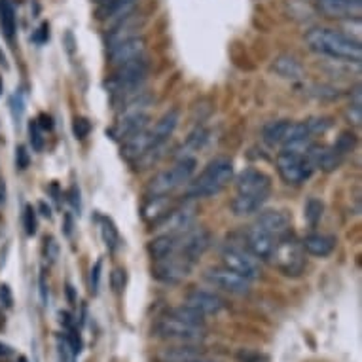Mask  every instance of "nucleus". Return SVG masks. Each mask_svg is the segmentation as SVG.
<instances>
[{"label":"nucleus","mask_w":362,"mask_h":362,"mask_svg":"<svg viewBox=\"0 0 362 362\" xmlns=\"http://www.w3.org/2000/svg\"><path fill=\"white\" fill-rule=\"evenodd\" d=\"M0 27L4 30L8 40H12L18 29V18H16V8L12 0H0Z\"/></svg>","instance_id":"obj_27"},{"label":"nucleus","mask_w":362,"mask_h":362,"mask_svg":"<svg viewBox=\"0 0 362 362\" xmlns=\"http://www.w3.org/2000/svg\"><path fill=\"white\" fill-rule=\"evenodd\" d=\"M238 362H262V355L258 351H252V349H239L238 355H235Z\"/></svg>","instance_id":"obj_41"},{"label":"nucleus","mask_w":362,"mask_h":362,"mask_svg":"<svg viewBox=\"0 0 362 362\" xmlns=\"http://www.w3.org/2000/svg\"><path fill=\"white\" fill-rule=\"evenodd\" d=\"M48 38H49V27H48V23L42 25L40 29H38L35 33V36H33V40L38 42V44H44V42L48 40Z\"/></svg>","instance_id":"obj_48"},{"label":"nucleus","mask_w":362,"mask_h":362,"mask_svg":"<svg viewBox=\"0 0 362 362\" xmlns=\"http://www.w3.org/2000/svg\"><path fill=\"white\" fill-rule=\"evenodd\" d=\"M171 317H175V319H178V321L182 322H188V325H194V327H203L205 328V315L199 313V311H196V309L188 308V305H180V308H175L171 309L169 313Z\"/></svg>","instance_id":"obj_30"},{"label":"nucleus","mask_w":362,"mask_h":362,"mask_svg":"<svg viewBox=\"0 0 362 362\" xmlns=\"http://www.w3.org/2000/svg\"><path fill=\"white\" fill-rule=\"evenodd\" d=\"M29 135H30V144H33V150H36V152H42V150H44V137H42V129L38 127V124H36V119L35 122H30Z\"/></svg>","instance_id":"obj_37"},{"label":"nucleus","mask_w":362,"mask_h":362,"mask_svg":"<svg viewBox=\"0 0 362 362\" xmlns=\"http://www.w3.org/2000/svg\"><path fill=\"white\" fill-rule=\"evenodd\" d=\"M305 42L313 52L332 59L347 61L358 65L362 61V48L361 42H355L347 38L341 30L334 29H311L305 35Z\"/></svg>","instance_id":"obj_1"},{"label":"nucleus","mask_w":362,"mask_h":362,"mask_svg":"<svg viewBox=\"0 0 362 362\" xmlns=\"http://www.w3.org/2000/svg\"><path fill=\"white\" fill-rule=\"evenodd\" d=\"M0 302L4 303V305H8V308H12L13 305L12 292H10V286L8 285L0 286Z\"/></svg>","instance_id":"obj_47"},{"label":"nucleus","mask_w":362,"mask_h":362,"mask_svg":"<svg viewBox=\"0 0 362 362\" xmlns=\"http://www.w3.org/2000/svg\"><path fill=\"white\" fill-rule=\"evenodd\" d=\"M190 362H211V361H202V358H196V361H190Z\"/></svg>","instance_id":"obj_58"},{"label":"nucleus","mask_w":362,"mask_h":362,"mask_svg":"<svg viewBox=\"0 0 362 362\" xmlns=\"http://www.w3.org/2000/svg\"><path fill=\"white\" fill-rule=\"evenodd\" d=\"M203 277H205L209 285L216 286L220 291L230 292V294H235V296H245L250 291V281H247L241 275L233 274L228 267H224V269H218V267L207 269Z\"/></svg>","instance_id":"obj_12"},{"label":"nucleus","mask_w":362,"mask_h":362,"mask_svg":"<svg viewBox=\"0 0 362 362\" xmlns=\"http://www.w3.org/2000/svg\"><path fill=\"white\" fill-rule=\"evenodd\" d=\"M269 260L283 275H286V277H298L305 269V250H303L302 243L292 233L286 232L285 235H281L277 239Z\"/></svg>","instance_id":"obj_4"},{"label":"nucleus","mask_w":362,"mask_h":362,"mask_svg":"<svg viewBox=\"0 0 362 362\" xmlns=\"http://www.w3.org/2000/svg\"><path fill=\"white\" fill-rule=\"evenodd\" d=\"M303 250L311 256H319V258H325L334 250L336 247V241L330 235H322V233H311L302 241Z\"/></svg>","instance_id":"obj_24"},{"label":"nucleus","mask_w":362,"mask_h":362,"mask_svg":"<svg viewBox=\"0 0 362 362\" xmlns=\"http://www.w3.org/2000/svg\"><path fill=\"white\" fill-rule=\"evenodd\" d=\"M36 124H38V127H40L42 131L54 129V122H52V118H49L48 114H40V116H38V119H36Z\"/></svg>","instance_id":"obj_49"},{"label":"nucleus","mask_w":362,"mask_h":362,"mask_svg":"<svg viewBox=\"0 0 362 362\" xmlns=\"http://www.w3.org/2000/svg\"><path fill=\"white\" fill-rule=\"evenodd\" d=\"M148 59L141 55L137 59H131L124 65L116 66V71L112 72V76L108 78L107 88L112 91V93H119V91H125V89L139 88L143 80L148 74Z\"/></svg>","instance_id":"obj_5"},{"label":"nucleus","mask_w":362,"mask_h":362,"mask_svg":"<svg viewBox=\"0 0 362 362\" xmlns=\"http://www.w3.org/2000/svg\"><path fill=\"white\" fill-rule=\"evenodd\" d=\"M10 103H12V112L13 118H16V124H19L18 119H21V116H23V97H21V93H16Z\"/></svg>","instance_id":"obj_42"},{"label":"nucleus","mask_w":362,"mask_h":362,"mask_svg":"<svg viewBox=\"0 0 362 362\" xmlns=\"http://www.w3.org/2000/svg\"><path fill=\"white\" fill-rule=\"evenodd\" d=\"M274 71L285 80H302L303 66L291 55H279L274 63Z\"/></svg>","instance_id":"obj_25"},{"label":"nucleus","mask_w":362,"mask_h":362,"mask_svg":"<svg viewBox=\"0 0 362 362\" xmlns=\"http://www.w3.org/2000/svg\"><path fill=\"white\" fill-rule=\"evenodd\" d=\"M197 161L196 158H180L173 167L165 169V171L158 173L152 180L148 182L146 188V196L148 197H163L169 196L171 192L186 185L192 178V175L196 173Z\"/></svg>","instance_id":"obj_3"},{"label":"nucleus","mask_w":362,"mask_h":362,"mask_svg":"<svg viewBox=\"0 0 362 362\" xmlns=\"http://www.w3.org/2000/svg\"><path fill=\"white\" fill-rule=\"evenodd\" d=\"M171 209L167 207L165 196L163 197H148V205L144 207V218L156 224V222H160L167 213H169Z\"/></svg>","instance_id":"obj_31"},{"label":"nucleus","mask_w":362,"mask_h":362,"mask_svg":"<svg viewBox=\"0 0 362 362\" xmlns=\"http://www.w3.org/2000/svg\"><path fill=\"white\" fill-rule=\"evenodd\" d=\"M144 49H146V40L143 36H133L129 40L119 42L118 46L108 49V61L114 66L124 65L127 61L137 59V57L144 55Z\"/></svg>","instance_id":"obj_16"},{"label":"nucleus","mask_w":362,"mask_h":362,"mask_svg":"<svg viewBox=\"0 0 362 362\" xmlns=\"http://www.w3.org/2000/svg\"><path fill=\"white\" fill-rule=\"evenodd\" d=\"M59 317H61V322H63V325L66 327V330H69L71 327H74V322H72V317L66 313V311H61Z\"/></svg>","instance_id":"obj_53"},{"label":"nucleus","mask_w":362,"mask_h":362,"mask_svg":"<svg viewBox=\"0 0 362 362\" xmlns=\"http://www.w3.org/2000/svg\"><path fill=\"white\" fill-rule=\"evenodd\" d=\"M319 12L327 18L334 19H353L361 18L362 2L361 0H315Z\"/></svg>","instance_id":"obj_15"},{"label":"nucleus","mask_w":362,"mask_h":362,"mask_svg":"<svg viewBox=\"0 0 362 362\" xmlns=\"http://www.w3.org/2000/svg\"><path fill=\"white\" fill-rule=\"evenodd\" d=\"M23 226H25V232H27V235H35L38 224H36V211L33 209V205H27V207H25Z\"/></svg>","instance_id":"obj_36"},{"label":"nucleus","mask_w":362,"mask_h":362,"mask_svg":"<svg viewBox=\"0 0 362 362\" xmlns=\"http://www.w3.org/2000/svg\"><path fill=\"white\" fill-rule=\"evenodd\" d=\"M222 262L224 266L233 272V274L241 275L247 281H255L260 277V264H258V258L250 255L249 250L243 249V247H238V245H228L224 250H222Z\"/></svg>","instance_id":"obj_7"},{"label":"nucleus","mask_w":362,"mask_h":362,"mask_svg":"<svg viewBox=\"0 0 362 362\" xmlns=\"http://www.w3.org/2000/svg\"><path fill=\"white\" fill-rule=\"evenodd\" d=\"M292 122H286V119H279V122H272V124L264 125V141H266L269 146H275V144H283L291 133Z\"/></svg>","instance_id":"obj_26"},{"label":"nucleus","mask_w":362,"mask_h":362,"mask_svg":"<svg viewBox=\"0 0 362 362\" xmlns=\"http://www.w3.org/2000/svg\"><path fill=\"white\" fill-rule=\"evenodd\" d=\"M69 202H71V205L78 211V214H80V192H78V188L74 186L71 190V196H69Z\"/></svg>","instance_id":"obj_51"},{"label":"nucleus","mask_w":362,"mask_h":362,"mask_svg":"<svg viewBox=\"0 0 362 362\" xmlns=\"http://www.w3.org/2000/svg\"><path fill=\"white\" fill-rule=\"evenodd\" d=\"M19 362H27V358H25V356H21V358H19Z\"/></svg>","instance_id":"obj_60"},{"label":"nucleus","mask_w":362,"mask_h":362,"mask_svg":"<svg viewBox=\"0 0 362 362\" xmlns=\"http://www.w3.org/2000/svg\"><path fill=\"white\" fill-rule=\"evenodd\" d=\"M349 124L353 125H361L362 124V107H356V105H349L347 112H345Z\"/></svg>","instance_id":"obj_43"},{"label":"nucleus","mask_w":362,"mask_h":362,"mask_svg":"<svg viewBox=\"0 0 362 362\" xmlns=\"http://www.w3.org/2000/svg\"><path fill=\"white\" fill-rule=\"evenodd\" d=\"M16 163H18V167L21 171L29 167V152H27L25 146H18V148H16Z\"/></svg>","instance_id":"obj_44"},{"label":"nucleus","mask_w":362,"mask_h":362,"mask_svg":"<svg viewBox=\"0 0 362 362\" xmlns=\"http://www.w3.org/2000/svg\"><path fill=\"white\" fill-rule=\"evenodd\" d=\"M141 25H143V19L139 18L135 12L127 13L125 18L116 21L112 29L108 30V36H107L108 49L114 48V46H118L119 42L129 40V38H133V36H139Z\"/></svg>","instance_id":"obj_17"},{"label":"nucleus","mask_w":362,"mask_h":362,"mask_svg":"<svg viewBox=\"0 0 362 362\" xmlns=\"http://www.w3.org/2000/svg\"><path fill=\"white\" fill-rule=\"evenodd\" d=\"M186 305L196 309V311H199L203 315H216L226 308V302L220 296L213 294V292L192 291L186 296Z\"/></svg>","instance_id":"obj_19"},{"label":"nucleus","mask_w":362,"mask_h":362,"mask_svg":"<svg viewBox=\"0 0 362 362\" xmlns=\"http://www.w3.org/2000/svg\"><path fill=\"white\" fill-rule=\"evenodd\" d=\"M233 165L228 158H214L207 163V167L199 173V177L190 182L186 196L188 199H202V197L216 196L232 182Z\"/></svg>","instance_id":"obj_2"},{"label":"nucleus","mask_w":362,"mask_h":362,"mask_svg":"<svg viewBox=\"0 0 362 362\" xmlns=\"http://www.w3.org/2000/svg\"><path fill=\"white\" fill-rule=\"evenodd\" d=\"M66 294H69V300H71V303H74V292H72V286L71 285L66 286Z\"/></svg>","instance_id":"obj_56"},{"label":"nucleus","mask_w":362,"mask_h":362,"mask_svg":"<svg viewBox=\"0 0 362 362\" xmlns=\"http://www.w3.org/2000/svg\"><path fill=\"white\" fill-rule=\"evenodd\" d=\"M66 345H69V349H71L72 356H78L82 353V338H80V332H78L76 328L71 327L69 328V334H66Z\"/></svg>","instance_id":"obj_35"},{"label":"nucleus","mask_w":362,"mask_h":362,"mask_svg":"<svg viewBox=\"0 0 362 362\" xmlns=\"http://www.w3.org/2000/svg\"><path fill=\"white\" fill-rule=\"evenodd\" d=\"M322 213H325V203L317 197H309L308 203H305V209H303V216L311 226H317L321 222Z\"/></svg>","instance_id":"obj_33"},{"label":"nucleus","mask_w":362,"mask_h":362,"mask_svg":"<svg viewBox=\"0 0 362 362\" xmlns=\"http://www.w3.org/2000/svg\"><path fill=\"white\" fill-rule=\"evenodd\" d=\"M93 2H95L97 6H99V4H103V2H108V0H93Z\"/></svg>","instance_id":"obj_57"},{"label":"nucleus","mask_w":362,"mask_h":362,"mask_svg":"<svg viewBox=\"0 0 362 362\" xmlns=\"http://www.w3.org/2000/svg\"><path fill=\"white\" fill-rule=\"evenodd\" d=\"M40 209L42 214H44L46 218H52V211H49V207H46V203H40Z\"/></svg>","instance_id":"obj_54"},{"label":"nucleus","mask_w":362,"mask_h":362,"mask_svg":"<svg viewBox=\"0 0 362 362\" xmlns=\"http://www.w3.org/2000/svg\"><path fill=\"white\" fill-rule=\"evenodd\" d=\"M305 125H308V129L311 135H317V133H325V131L330 127V119H325V118H311L305 122Z\"/></svg>","instance_id":"obj_39"},{"label":"nucleus","mask_w":362,"mask_h":362,"mask_svg":"<svg viewBox=\"0 0 362 362\" xmlns=\"http://www.w3.org/2000/svg\"><path fill=\"white\" fill-rule=\"evenodd\" d=\"M99 224H101V235L105 239V243L110 250H116L119 245V233H118V228L114 226V222L107 216H101L99 218Z\"/></svg>","instance_id":"obj_32"},{"label":"nucleus","mask_w":362,"mask_h":362,"mask_svg":"<svg viewBox=\"0 0 362 362\" xmlns=\"http://www.w3.org/2000/svg\"><path fill=\"white\" fill-rule=\"evenodd\" d=\"M178 125V110H169L161 116L156 125L150 131V137H152V144H154V148H160L161 144L169 141L175 129H177Z\"/></svg>","instance_id":"obj_22"},{"label":"nucleus","mask_w":362,"mask_h":362,"mask_svg":"<svg viewBox=\"0 0 362 362\" xmlns=\"http://www.w3.org/2000/svg\"><path fill=\"white\" fill-rule=\"evenodd\" d=\"M275 235H272L266 230H262L260 226H249V230L245 232V245H247V250L255 258H260V260H269V256L274 252L275 243H277Z\"/></svg>","instance_id":"obj_14"},{"label":"nucleus","mask_w":362,"mask_h":362,"mask_svg":"<svg viewBox=\"0 0 362 362\" xmlns=\"http://www.w3.org/2000/svg\"><path fill=\"white\" fill-rule=\"evenodd\" d=\"M196 213L197 209L194 203H185L180 207L171 209L160 222H156L154 228L161 230L163 233H182L194 226Z\"/></svg>","instance_id":"obj_13"},{"label":"nucleus","mask_w":362,"mask_h":362,"mask_svg":"<svg viewBox=\"0 0 362 362\" xmlns=\"http://www.w3.org/2000/svg\"><path fill=\"white\" fill-rule=\"evenodd\" d=\"M154 148V144H152V137H150V131L144 129L137 135H133L127 141H124V146H122V156H124L125 160L135 161L141 160L146 152Z\"/></svg>","instance_id":"obj_21"},{"label":"nucleus","mask_w":362,"mask_h":362,"mask_svg":"<svg viewBox=\"0 0 362 362\" xmlns=\"http://www.w3.org/2000/svg\"><path fill=\"white\" fill-rule=\"evenodd\" d=\"M235 188H238L239 196L255 197V199L266 203L269 192H272V178L258 169H245L235 180Z\"/></svg>","instance_id":"obj_11"},{"label":"nucleus","mask_w":362,"mask_h":362,"mask_svg":"<svg viewBox=\"0 0 362 362\" xmlns=\"http://www.w3.org/2000/svg\"><path fill=\"white\" fill-rule=\"evenodd\" d=\"M256 226H260L262 230H266L275 238L285 235L291 230V216L285 211H277V209H267L258 214V218L255 222Z\"/></svg>","instance_id":"obj_18"},{"label":"nucleus","mask_w":362,"mask_h":362,"mask_svg":"<svg viewBox=\"0 0 362 362\" xmlns=\"http://www.w3.org/2000/svg\"><path fill=\"white\" fill-rule=\"evenodd\" d=\"M356 144V139L353 133H349V131H344L341 135H339L338 139H336V143H334V152L338 156H345L349 154L351 150L355 148Z\"/></svg>","instance_id":"obj_34"},{"label":"nucleus","mask_w":362,"mask_h":362,"mask_svg":"<svg viewBox=\"0 0 362 362\" xmlns=\"http://www.w3.org/2000/svg\"><path fill=\"white\" fill-rule=\"evenodd\" d=\"M10 353H12V349H10L8 345L0 344V356H6V355H10Z\"/></svg>","instance_id":"obj_55"},{"label":"nucleus","mask_w":362,"mask_h":362,"mask_svg":"<svg viewBox=\"0 0 362 362\" xmlns=\"http://www.w3.org/2000/svg\"><path fill=\"white\" fill-rule=\"evenodd\" d=\"M139 0H108V2H103L99 4L95 10V18L99 21H119L122 18H125L127 13L135 12V6H137Z\"/></svg>","instance_id":"obj_20"},{"label":"nucleus","mask_w":362,"mask_h":362,"mask_svg":"<svg viewBox=\"0 0 362 362\" xmlns=\"http://www.w3.org/2000/svg\"><path fill=\"white\" fill-rule=\"evenodd\" d=\"M202 356V351L196 347H171L160 355L161 362H190Z\"/></svg>","instance_id":"obj_28"},{"label":"nucleus","mask_w":362,"mask_h":362,"mask_svg":"<svg viewBox=\"0 0 362 362\" xmlns=\"http://www.w3.org/2000/svg\"><path fill=\"white\" fill-rule=\"evenodd\" d=\"M101 269H103V260H97L95 266L91 267V277H89V285H91V292H93V294H97V292H99Z\"/></svg>","instance_id":"obj_40"},{"label":"nucleus","mask_w":362,"mask_h":362,"mask_svg":"<svg viewBox=\"0 0 362 362\" xmlns=\"http://www.w3.org/2000/svg\"><path fill=\"white\" fill-rule=\"evenodd\" d=\"M72 131H74L76 139H86L89 135V131H91V122L88 118H74Z\"/></svg>","instance_id":"obj_38"},{"label":"nucleus","mask_w":362,"mask_h":362,"mask_svg":"<svg viewBox=\"0 0 362 362\" xmlns=\"http://www.w3.org/2000/svg\"><path fill=\"white\" fill-rule=\"evenodd\" d=\"M125 285V272H122V269H116L112 275V286H114V291L119 292L122 288H124Z\"/></svg>","instance_id":"obj_46"},{"label":"nucleus","mask_w":362,"mask_h":362,"mask_svg":"<svg viewBox=\"0 0 362 362\" xmlns=\"http://www.w3.org/2000/svg\"><path fill=\"white\" fill-rule=\"evenodd\" d=\"M48 285H46V277L44 274L40 275V300H42V305H48Z\"/></svg>","instance_id":"obj_50"},{"label":"nucleus","mask_w":362,"mask_h":362,"mask_svg":"<svg viewBox=\"0 0 362 362\" xmlns=\"http://www.w3.org/2000/svg\"><path fill=\"white\" fill-rule=\"evenodd\" d=\"M0 95H2V78H0Z\"/></svg>","instance_id":"obj_59"},{"label":"nucleus","mask_w":362,"mask_h":362,"mask_svg":"<svg viewBox=\"0 0 362 362\" xmlns=\"http://www.w3.org/2000/svg\"><path fill=\"white\" fill-rule=\"evenodd\" d=\"M264 205V202L260 199H255V197H249V196H235L232 202V211L238 216H250V214L258 213Z\"/></svg>","instance_id":"obj_29"},{"label":"nucleus","mask_w":362,"mask_h":362,"mask_svg":"<svg viewBox=\"0 0 362 362\" xmlns=\"http://www.w3.org/2000/svg\"><path fill=\"white\" fill-rule=\"evenodd\" d=\"M154 332L161 339H173V341H182V344H197L205 338V328L194 327L188 322H182L167 315L158 321L154 327Z\"/></svg>","instance_id":"obj_6"},{"label":"nucleus","mask_w":362,"mask_h":362,"mask_svg":"<svg viewBox=\"0 0 362 362\" xmlns=\"http://www.w3.org/2000/svg\"><path fill=\"white\" fill-rule=\"evenodd\" d=\"M313 169L315 167L309 163L305 156L288 154V152H281L277 156V171H279V177L285 180L286 185H302L311 177Z\"/></svg>","instance_id":"obj_9"},{"label":"nucleus","mask_w":362,"mask_h":362,"mask_svg":"<svg viewBox=\"0 0 362 362\" xmlns=\"http://www.w3.org/2000/svg\"><path fill=\"white\" fill-rule=\"evenodd\" d=\"M211 247V233L205 228H188L186 232L178 233V255L185 256L186 260L196 264L199 256L205 255V250Z\"/></svg>","instance_id":"obj_10"},{"label":"nucleus","mask_w":362,"mask_h":362,"mask_svg":"<svg viewBox=\"0 0 362 362\" xmlns=\"http://www.w3.org/2000/svg\"><path fill=\"white\" fill-rule=\"evenodd\" d=\"M178 250V233H161L148 243V255L152 260H160L175 255Z\"/></svg>","instance_id":"obj_23"},{"label":"nucleus","mask_w":362,"mask_h":362,"mask_svg":"<svg viewBox=\"0 0 362 362\" xmlns=\"http://www.w3.org/2000/svg\"><path fill=\"white\" fill-rule=\"evenodd\" d=\"M44 252H46V258H49V260L54 262L55 258H57V243H55V239L54 238H49L44 241Z\"/></svg>","instance_id":"obj_45"},{"label":"nucleus","mask_w":362,"mask_h":362,"mask_svg":"<svg viewBox=\"0 0 362 362\" xmlns=\"http://www.w3.org/2000/svg\"><path fill=\"white\" fill-rule=\"evenodd\" d=\"M351 105H356V107H362L361 86H356V88L353 89V99H351Z\"/></svg>","instance_id":"obj_52"},{"label":"nucleus","mask_w":362,"mask_h":362,"mask_svg":"<svg viewBox=\"0 0 362 362\" xmlns=\"http://www.w3.org/2000/svg\"><path fill=\"white\" fill-rule=\"evenodd\" d=\"M192 267H194V264L190 260H186L185 256L175 252L167 258L154 260L152 275L163 285H178L192 274Z\"/></svg>","instance_id":"obj_8"}]
</instances>
